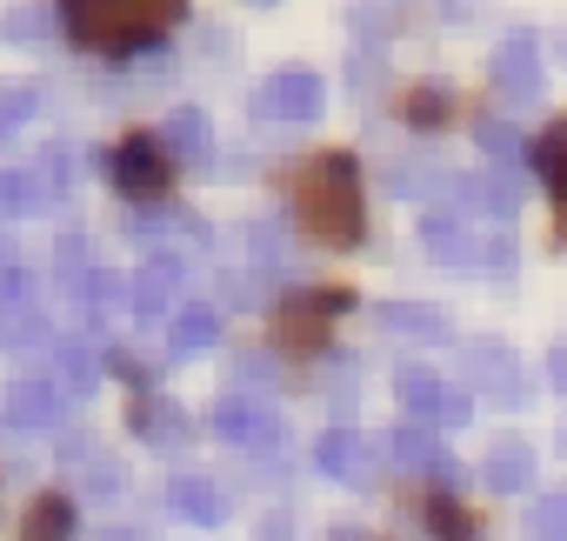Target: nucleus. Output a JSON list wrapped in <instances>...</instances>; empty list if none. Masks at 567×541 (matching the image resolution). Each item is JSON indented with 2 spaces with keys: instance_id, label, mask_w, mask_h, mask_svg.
Instances as JSON below:
<instances>
[{
  "instance_id": "f257e3e1",
  "label": "nucleus",
  "mask_w": 567,
  "mask_h": 541,
  "mask_svg": "<svg viewBox=\"0 0 567 541\" xmlns=\"http://www.w3.org/2000/svg\"><path fill=\"white\" fill-rule=\"evenodd\" d=\"M295 221L321 247H361L368 207H361V167L354 154H315L295 167Z\"/></svg>"
},
{
  "instance_id": "f03ea898",
  "label": "nucleus",
  "mask_w": 567,
  "mask_h": 541,
  "mask_svg": "<svg viewBox=\"0 0 567 541\" xmlns=\"http://www.w3.org/2000/svg\"><path fill=\"white\" fill-rule=\"evenodd\" d=\"M187 14V0H61V21L94 54H134Z\"/></svg>"
},
{
  "instance_id": "7ed1b4c3",
  "label": "nucleus",
  "mask_w": 567,
  "mask_h": 541,
  "mask_svg": "<svg viewBox=\"0 0 567 541\" xmlns=\"http://www.w3.org/2000/svg\"><path fill=\"white\" fill-rule=\"evenodd\" d=\"M421 247L441 267H494V275H507V267H514V241L474 227L467 214H427L421 221Z\"/></svg>"
},
{
  "instance_id": "20e7f679",
  "label": "nucleus",
  "mask_w": 567,
  "mask_h": 541,
  "mask_svg": "<svg viewBox=\"0 0 567 541\" xmlns=\"http://www.w3.org/2000/svg\"><path fill=\"white\" fill-rule=\"evenodd\" d=\"M174 167H181V161L167 154V141H161V134H141V127L107 154V174H114V187H121L127 201H161V194L174 187Z\"/></svg>"
},
{
  "instance_id": "39448f33",
  "label": "nucleus",
  "mask_w": 567,
  "mask_h": 541,
  "mask_svg": "<svg viewBox=\"0 0 567 541\" xmlns=\"http://www.w3.org/2000/svg\"><path fill=\"white\" fill-rule=\"evenodd\" d=\"M341 308H348L341 288H301V295H288V302L274 308V341L315 355V348H328V328H334Z\"/></svg>"
},
{
  "instance_id": "423d86ee",
  "label": "nucleus",
  "mask_w": 567,
  "mask_h": 541,
  "mask_svg": "<svg viewBox=\"0 0 567 541\" xmlns=\"http://www.w3.org/2000/svg\"><path fill=\"white\" fill-rule=\"evenodd\" d=\"M394 395H401V408L414 415V421H441V428H461L467 415H474V401L467 395H454L434 368H421V361H408L401 375H394Z\"/></svg>"
},
{
  "instance_id": "0eeeda50",
  "label": "nucleus",
  "mask_w": 567,
  "mask_h": 541,
  "mask_svg": "<svg viewBox=\"0 0 567 541\" xmlns=\"http://www.w3.org/2000/svg\"><path fill=\"white\" fill-rule=\"evenodd\" d=\"M0 341H8V348L54 341V321H48V308L34 302V282L21 275V267H0Z\"/></svg>"
},
{
  "instance_id": "6e6552de",
  "label": "nucleus",
  "mask_w": 567,
  "mask_h": 541,
  "mask_svg": "<svg viewBox=\"0 0 567 541\" xmlns=\"http://www.w3.org/2000/svg\"><path fill=\"white\" fill-rule=\"evenodd\" d=\"M461 375H467V388H481L487 401H501V408H520L527 401V368L501 348V341H474V348H461Z\"/></svg>"
},
{
  "instance_id": "1a4fd4ad",
  "label": "nucleus",
  "mask_w": 567,
  "mask_h": 541,
  "mask_svg": "<svg viewBox=\"0 0 567 541\" xmlns=\"http://www.w3.org/2000/svg\"><path fill=\"white\" fill-rule=\"evenodd\" d=\"M494 88L507 108H534L540 101V41L534 34H507L494 54Z\"/></svg>"
},
{
  "instance_id": "9d476101",
  "label": "nucleus",
  "mask_w": 567,
  "mask_h": 541,
  "mask_svg": "<svg viewBox=\"0 0 567 541\" xmlns=\"http://www.w3.org/2000/svg\"><path fill=\"white\" fill-rule=\"evenodd\" d=\"M315 468L334 474V481H348V488H368L374 468H381V448H374L368 435H354V428H328V435L315 441Z\"/></svg>"
},
{
  "instance_id": "9b49d317",
  "label": "nucleus",
  "mask_w": 567,
  "mask_h": 541,
  "mask_svg": "<svg viewBox=\"0 0 567 541\" xmlns=\"http://www.w3.org/2000/svg\"><path fill=\"white\" fill-rule=\"evenodd\" d=\"M321 101H328V88H321L315 68H280V74L260 88V114H274V121H315Z\"/></svg>"
},
{
  "instance_id": "f8f14e48",
  "label": "nucleus",
  "mask_w": 567,
  "mask_h": 541,
  "mask_svg": "<svg viewBox=\"0 0 567 541\" xmlns=\"http://www.w3.org/2000/svg\"><path fill=\"white\" fill-rule=\"evenodd\" d=\"M214 428H220L234 448H254V455H274V448H280V421H274V408H260L254 395L220 401V408H214Z\"/></svg>"
},
{
  "instance_id": "ddd939ff",
  "label": "nucleus",
  "mask_w": 567,
  "mask_h": 541,
  "mask_svg": "<svg viewBox=\"0 0 567 541\" xmlns=\"http://www.w3.org/2000/svg\"><path fill=\"white\" fill-rule=\"evenodd\" d=\"M174 295H181V261H167V254L141 261V275L127 282V302H134V315H141V321L167 315V308H174Z\"/></svg>"
},
{
  "instance_id": "4468645a",
  "label": "nucleus",
  "mask_w": 567,
  "mask_h": 541,
  "mask_svg": "<svg viewBox=\"0 0 567 541\" xmlns=\"http://www.w3.org/2000/svg\"><path fill=\"white\" fill-rule=\"evenodd\" d=\"M61 408H68V395H61L54 375H34V381H14L8 388V421L14 428H54Z\"/></svg>"
},
{
  "instance_id": "2eb2a0df",
  "label": "nucleus",
  "mask_w": 567,
  "mask_h": 541,
  "mask_svg": "<svg viewBox=\"0 0 567 541\" xmlns=\"http://www.w3.org/2000/svg\"><path fill=\"white\" fill-rule=\"evenodd\" d=\"M481 481H487L494 494H527V488H534V448H527V441H514V435H507V441H494V448H487V461H481Z\"/></svg>"
},
{
  "instance_id": "dca6fc26",
  "label": "nucleus",
  "mask_w": 567,
  "mask_h": 541,
  "mask_svg": "<svg viewBox=\"0 0 567 541\" xmlns=\"http://www.w3.org/2000/svg\"><path fill=\"white\" fill-rule=\"evenodd\" d=\"M167 501H174V514H187V521H200V528H220V521H227V494H220L207 474H174V481H167Z\"/></svg>"
},
{
  "instance_id": "f3484780",
  "label": "nucleus",
  "mask_w": 567,
  "mask_h": 541,
  "mask_svg": "<svg viewBox=\"0 0 567 541\" xmlns=\"http://www.w3.org/2000/svg\"><path fill=\"white\" fill-rule=\"evenodd\" d=\"M161 141H167L174 161H207V154H214V121H207L200 108H174L167 127H161Z\"/></svg>"
},
{
  "instance_id": "a211bd4d",
  "label": "nucleus",
  "mask_w": 567,
  "mask_h": 541,
  "mask_svg": "<svg viewBox=\"0 0 567 541\" xmlns=\"http://www.w3.org/2000/svg\"><path fill=\"white\" fill-rule=\"evenodd\" d=\"M21 541H74V501L68 494H34L28 521H21Z\"/></svg>"
},
{
  "instance_id": "6ab92c4d",
  "label": "nucleus",
  "mask_w": 567,
  "mask_h": 541,
  "mask_svg": "<svg viewBox=\"0 0 567 541\" xmlns=\"http://www.w3.org/2000/svg\"><path fill=\"white\" fill-rule=\"evenodd\" d=\"M534 167H540V181H547L560 221H567V121H554V127L534 141Z\"/></svg>"
},
{
  "instance_id": "aec40b11",
  "label": "nucleus",
  "mask_w": 567,
  "mask_h": 541,
  "mask_svg": "<svg viewBox=\"0 0 567 541\" xmlns=\"http://www.w3.org/2000/svg\"><path fill=\"white\" fill-rule=\"evenodd\" d=\"M461 201H467L474 214H494V221H507V214L520 207V187H514L507 174H467V181H461Z\"/></svg>"
},
{
  "instance_id": "412c9836",
  "label": "nucleus",
  "mask_w": 567,
  "mask_h": 541,
  "mask_svg": "<svg viewBox=\"0 0 567 541\" xmlns=\"http://www.w3.org/2000/svg\"><path fill=\"white\" fill-rule=\"evenodd\" d=\"M388 455H394L401 468H434V474H447V455H441V441H434L421 421H401V428L388 435Z\"/></svg>"
},
{
  "instance_id": "4be33fe9",
  "label": "nucleus",
  "mask_w": 567,
  "mask_h": 541,
  "mask_svg": "<svg viewBox=\"0 0 567 541\" xmlns=\"http://www.w3.org/2000/svg\"><path fill=\"white\" fill-rule=\"evenodd\" d=\"M214 341H220V315H214L207 302H194V308L174 315V341H167L174 355H200V348H214Z\"/></svg>"
},
{
  "instance_id": "5701e85b",
  "label": "nucleus",
  "mask_w": 567,
  "mask_h": 541,
  "mask_svg": "<svg viewBox=\"0 0 567 541\" xmlns=\"http://www.w3.org/2000/svg\"><path fill=\"white\" fill-rule=\"evenodd\" d=\"M374 321H381L388 335H421V341H441V335H447V321H441L434 308H408V302H388Z\"/></svg>"
},
{
  "instance_id": "b1692460",
  "label": "nucleus",
  "mask_w": 567,
  "mask_h": 541,
  "mask_svg": "<svg viewBox=\"0 0 567 541\" xmlns=\"http://www.w3.org/2000/svg\"><path fill=\"white\" fill-rule=\"evenodd\" d=\"M520 528H527V541H567V494H540Z\"/></svg>"
},
{
  "instance_id": "393cba45",
  "label": "nucleus",
  "mask_w": 567,
  "mask_h": 541,
  "mask_svg": "<svg viewBox=\"0 0 567 541\" xmlns=\"http://www.w3.org/2000/svg\"><path fill=\"white\" fill-rule=\"evenodd\" d=\"M61 455H68V468H74V474H87V488H94V494H114V488H121V468H114V461H101L87 441H74V448H61Z\"/></svg>"
},
{
  "instance_id": "a878e982",
  "label": "nucleus",
  "mask_w": 567,
  "mask_h": 541,
  "mask_svg": "<svg viewBox=\"0 0 567 541\" xmlns=\"http://www.w3.org/2000/svg\"><path fill=\"white\" fill-rule=\"evenodd\" d=\"M48 201V187H34V174H8L0 167V214H34Z\"/></svg>"
},
{
  "instance_id": "bb28decb",
  "label": "nucleus",
  "mask_w": 567,
  "mask_h": 541,
  "mask_svg": "<svg viewBox=\"0 0 567 541\" xmlns=\"http://www.w3.org/2000/svg\"><path fill=\"white\" fill-rule=\"evenodd\" d=\"M74 295H81V308H87V315H101V308H114V302H121V275H107V267H87V275L74 282Z\"/></svg>"
},
{
  "instance_id": "cd10ccee",
  "label": "nucleus",
  "mask_w": 567,
  "mask_h": 541,
  "mask_svg": "<svg viewBox=\"0 0 567 541\" xmlns=\"http://www.w3.org/2000/svg\"><path fill=\"white\" fill-rule=\"evenodd\" d=\"M61 368H68V381H74V388H87V381L101 375V355H94V348H81V341H68V348H61Z\"/></svg>"
},
{
  "instance_id": "c85d7f7f",
  "label": "nucleus",
  "mask_w": 567,
  "mask_h": 541,
  "mask_svg": "<svg viewBox=\"0 0 567 541\" xmlns=\"http://www.w3.org/2000/svg\"><path fill=\"white\" fill-rule=\"evenodd\" d=\"M427 521H434L447 541H461V534H467V514H461L454 501H427Z\"/></svg>"
},
{
  "instance_id": "c756f323",
  "label": "nucleus",
  "mask_w": 567,
  "mask_h": 541,
  "mask_svg": "<svg viewBox=\"0 0 567 541\" xmlns=\"http://www.w3.org/2000/svg\"><path fill=\"white\" fill-rule=\"evenodd\" d=\"M474 141H481V154H514V127H507V121L474 127Z\"/></svg>"
},
{
  "instance_id": "7c9ffc66",
  "label": "nucleus",
  "mask_w": 567,
  "mask_h": 541,
  "mask_svg": "<svg viewBox=\"0 0 567 541\" xmlns=\"http://www.w3.org/2000/svg\"><path fill=\"white\" fill-rule=\"evenodd\" d=\"M34 114V94H0V134H8V127H21Z\"/></svg>"
},
{
  "instance_id": "2f4dec72",
  "label": "nucleus",
  "mask_w": 567,
  "mask_h": 541,
  "mask_svg": "<svg viewBox=\"0 0 567 541\" xmlns=\"http://www.w3.org/2000/svg\"><path fill=\"white\" fill-rule=\"evenodd\" d=\"M408 114H414V121H441V114H447V101H441V94H414V101H408Z\"/></svg>"
},
{
  "instance_id": "473e14b6",
  "label": "nucleus",
  "mask_w": 567,
  "mask_h": 541,
  "mask_svg": "<svg viewBox=\"0 0 567 541\" xmlns=\"http://www.w3.org/2000/svg\"><path fill=\"white\" fill-rule=\"evenodd\" d=\"M547 381L567 395V348H554V355H547Z\"/></svg>"
},
{
  "instance_id": "72a5a7b5",
  "label": "nucleus",
  "mask_w": 567,
  "mask_h": 541,
  "mask_svg": "<svg viewBox=\"0 0 567 541\" xmlns=\"http://www.w3.org/2000/svg\"><path fill=\"white\" fill-rule=\"evenodd\" d=\"M101 541H141V534H127V528H107V534H101Z\"/></svg>"
},
{
  "instance_id": "f704fd0d",
  "label": "nucleus",
  "mask_w": 567,
  "mask_h": 541,
  "mask_svg": "<svg viewBox=\"0 0 567 541\" xmlns=\"http://www.w3.org/2000/svg\"><path fill=\"white\" fill-rule=\"evenodd\" d=\"M560 448H567V428H560Z\"/></svg>"
}]
</instances>
